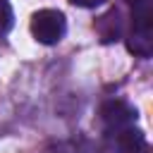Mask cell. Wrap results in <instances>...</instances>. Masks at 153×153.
Segmentation results:
<instances>
[{"mask_svg": "<svg viewBox=\"0 0 153 153\" xmlns=\"http://www.w3.org/2000/svg\"><path fill=\"white\" fill-rule=\"evenodd\" d=\"M96 33L100 36V41L103 43H112V41H117L120 38V33H122V19H120V10H108L103 17H98L96 19Z\"/></svg>", "mask_w": 153, "mask_h": 153, "instance_id": "3957f363", "label": "cell"}, {"mask_svg": "<svg viewBox=\"0 0 153 153\" xmlns=\"http://www.w3.org/2000/svg\"><path fill=\"white\" fill-rule=\"evenodd\" d=\"M146 139H143V131L139 129H131V127H124V129H117V148L122 153H139L143 148Z\"/></svg>", "mask_w": 153, "mask_h": 153, "instance_id": "277c9868", "label": "cell"}, {"mask_svg": "<svg viewBox=\"0 0 153 153\" xmlns=\"http://www.w3.org/2000/svg\"><path fill=\"white\" fill-rule=\"evenodd\" d=\"M127 48L129 53L139 55V57H148L153 53V38H151V31H131L129 38H127Z\"/></svg>", "mask_w": 153, "mask_h": 153, "instance_id": "5b68a950", "label": "cell"}, {"mask_svg": "<svg viewBox=\"0 0 153 153\" xmlns=\"http://www.w3.org/2000/svg\"><path fill=\"white\" fill-rule=\"evenodd\" d=\"M131 22L136 31H151V0H139L134 2V12H131Z\"/></svg>", "mask_w": 153, "mask_h": 153, "instance_id": "8992f818", "label": "cell"}, {"mask_svg": "<svg viewBox=\"0 0 153 153\" xmlns=\"http://www.w3.org/2000/svg\"><path fill=\"white\" fill-rule=\"evenodd\" d=\"M127 2H131V5H134V2H139V0H127Z\"/></svg>", "mask_w": 153, "mask_h": 153, "instance_id": "9c48e42d", "label": "cell"}, {"mask_svg": "<svg viewBox=\"0 0 153 153\" xmlns=\"http://www.w3.org/2000/svg\"><path fill=\"white\" fill-rule=\"evenodd\" d=\"M67 31V19L60 10H38L31 17V33L38 43L53 45Z\"/></svg>", "mask_w": 153, "mask_h": 153, "instance_id": "6da1fadb", "label": "cell"}, {"mask_svg": "<svg viewBox=\"0 0 153 153\" xmlns=\"http://www.w3.org/2000/svg\"><path fill=\"white\" fill-rule=\"evenodd\" d=\"M72 5H79V7H96V5H103L105 0H69Z\"/></svg>", "mask_w": 153, "mask_h": 153, "instance_id": "ba28073f", "label": "cell"}, {"mask_svg": "<svg viewBox=\"0 0 153 153\" xmlns=\"http://www.w3.org/2000/svg\"><path fill=\"white\" fill-rule=\"evenodd\" d=\"M12 24H14V14H12V7H10L7 2H0V38H5V36L10 33Z\"/></svg>", "mask_w": 153, "mask_h": 153, "instance_id": "52a82bcc", "label": "cell"}, {"mask_svg": "<svg viewBox=\"0 0 153 153\" xmlns=\"http://www.w3.org/2000/svg\"><path fill=\"white\" fill-rule=\"evenodd\" d=\"M100 120L110 129H124V127H131V122H136V110L127 100H120V98L105 100L100 105Z\"/></svg>", "mask_w": 153, "mask_h": 153, "instance_id": "7a4b0ae2", "label": "cell"}]
</instances>
